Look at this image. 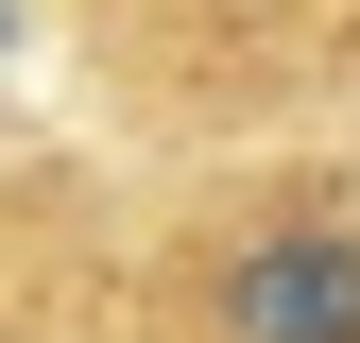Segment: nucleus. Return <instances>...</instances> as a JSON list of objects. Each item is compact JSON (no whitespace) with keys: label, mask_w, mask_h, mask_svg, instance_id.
Returning a JSON list of instances; mask_svg holds the SVG:
<instances>
[{"label":"nucleus","mask_w":360,"mask_h":343,"mask_svg":"<svg viewBox=\"0 0 360 343\" xmlns=\"http://www.w3.org/2000/svg\"><path fill=\"white\" fill-rule=\"evenodd\" d=\"M206 326L223 343H360V240L343 224H275L206 275Z\"/></svg>","instance_id":"1"},{"label":"nucleus","mask_w":360,"mask_h":343,"mask_svg":"<svg viewBox=\"0 0 360 343\" xmlns=\"http://www.w3.org/2000/svg\"><path fill=\"white\" fill-rule=\"evenodd\" d=\"M0 34H18V0H0Z\"/></svg>","instance_id":"2"}]
</instances>
